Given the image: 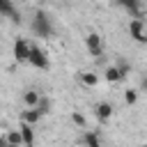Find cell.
<instances>
[{
	"label": "cell",
	"instance_id": "cell-1",
	"mask_svg": "<svg viewBox=\"0 0 147 147\" xmlns=\"http://www.w3.org/2000/svg\"><path fill=\"white\" fill-rule=\"evenodd\" d=\"M32 30H34V34L37 37H51V32H53V25H51V18L39 9L37 14H34V21H32Z\"/></svg>",
	"mask_w": 147,
	"mask_h": 147
},
{
	"label": "cell",
	"instance_id": "cell-2",
	"mask_svg": "<svg viewBox=\"0 0 147 147\" xmlns=\"http://www.w3.org/2000/svg\"><path fill=\"white\" fill-rule=\"evenodd\" d=\"M129 37L133 41H138V44H147V25H145V21L140 16L129 21Z\"/></svg>",
	"mask_w": 147,
	"mask_h": 147
},
{
	"label": "cell",
	"instance_id": "cell-3",
	"mask_svg": "<svg viewBox=\"0 0 147 147\" xmlns=\"http://www.w3.org/2000/svg\"><path fill=\"white\" fill-rule=\"evenodd\" d=\"M30 53H32V44H28L25 39H16L14 41V57L18 62H28L30 60Z\"/></svg>",
	"mask_w": 147,
	"mask_h": 147
},
{
	"label": "cell",
	"instance_id": "cell-4",
	"mask_svg": "<svg viewBox=\"0 0 147 147\" xmlns=\"http://www.w3.org/2000/svg\"><path fill=\"white\" fill-rule=\"evenodd\" d=\"M34 69H48V57H46V53L39 48V46H32V53H30V60H28Z\"/></svg>",
	"mask_w": 147,
	"mask_h": 147
},
{
	"label": "cell",
	"instance_id": "cell-5",
	"mask_svg": "<svg viewBox=\"0 0 147 147\" xmlns=\"http://www.w3.org/2000/svg\"><path fill=\"white\" fill-rule=\"evenodd\" d=\"M85 46H87L90 55H94V57H101V51H103V46H101V37H99L96 32H90V34L85 37Z\"/></svg>",
	"mask_w": 147,
	"mask_h": 147
},
{
	"label": "cell",
	"instance_id": "cell-6",
	"mask_svg": "<svg viewBox=\"0 0 147 147\" xmlns=\"http://www.w3.org/2000/svg\"><path fill=\"white\" fill-rule=\"evenodd\" d=\"M0 14L5 18H11L14 23H21V14L14 7V0H0Z\"/></svg>",
	"mask_w": 147,
	"mask_h": 147
},
{
	"label": "cell",
	"instance_id": "cell-7",
	"mask_svg": "<svg viewBox=\"0 0 147 147\" xmlns=\"http://www.w3.org/2000/svg\"><path fill=\"white\" fill-rule=\"evenodd\" d=\"M94 115L99 117V122H108V119L113 117V106H110L108 101H99V103L94 106Z\"/></svg>",
	"mask_w": 147,
	"mask_h": 147
},
{
	"label": "cell",
	"instance_id": "cell-8",
	"mask_svg": "<svg viewBox=\"0 0 147 147\" xmlns=\"http://www.w3.org/2000/svg\"><path fill=\"white\" fill-rule=\"evenodd\" d=\"M41 117H44V113H41L39 108H25V110L21 113V122H25V124H32V126H34V124H37Z\"/></svg>",
	"mask_w": 147,
	"mask_h": 147
},
{
	"label": "cell",
	"instance_id": "cell-9",
	"mask_svg": "<svg viewBox=\"0 0 147 147\" xmlns=\"http://www.w3.org/2000/svg\"><path fill=\"white\" fill-rule=\"evenodd\" d=\"M39 101H41V92H37V90H25V92H23V103H25V108H37Z\"/></svg>",
	"mask_w": 147,
	"mask_h": 147
},
{
	"label": "cell",
	"instance_id": "cell-10",
	"mask_svg": "<svg viewBox=\"0 0 147 147\" xmlns=\"http://www.w3.org/2000/svg\"><path fill=\"white\" fill-rule=\"evenodd\" d=\"M18 129H21V136H23L25 147H32V145H34V126H32V124L21 122V124H18Z\"/></svg>",
	"mask_w": 147,
	"mask_h": 147
},
{
	"label": "cell",
	"instance_id": "cell-11",
	"mask_svg": "<svg viewBox=\"0 0 147 147\" xmlns=\"http://www.w3.org/2000/svg\"><path fill=\"white\" fill-rule=\"evenodd\" d=\"M119 7H124L133 18H138V11H140V0H115Z\"/></svg>",
	"mask_w": 147,
	"mask_h": 147
},
{
	"label": "cell",
	"instance_id": "cell-12",
	"mask_svg": "<svg viewBox=\"0 0 147 147\" xmlns=\"http://www.w3.org/2000/svg\"><path fill=\"white\" fill-rule=\"evenodd\" d=\"M5 133H7V138H9V142L14 147H25L23 136H21V129H11V131H5Z\"/></svg>",
	"mask_w": 147,
	"mask_h": 147
},
{
	"label": "cell",
	"instance_id": "cell-13",
	"mask_svg": "<svg viewBox=\"0 0 147 147\" xmlns=\"http://www.w3.org/2000/svg\"><path fill=\"white\" fill-rule=\"evenodd\" d=\"M83 145H85V147H101L99 133H94V131H85V136H83Z\"/></svg>",
	"mask_w": 147,
	"mask_h": 147
},
{
	"label": "cell",
	"instance_id": "cell-14",
	"mask_svg": "<svg viewBox=\"0 0 147 147\" xmlns=\"http://www.w3.org/2000/svg\"><path fill=\"white\" fill-rule=\"evenodd\" d=\"M106 80H108V83H119V80H122V74H119L117 64H113V67L106 69Z\"/></svg>",
	"mask_w": 147,
	"mask_h": 147
},
{
	"label": "cell",
	"instance_id": "cell-15",
	"mask_svg": "<svg viewBox=\"0 0 147 147\" xmlns=\"http://www.w3.org/2000/svg\"><path fill=\"white\" fill-rule=\"evenodd\" d=\"M80 83L87 85V87H94V85L99 83V78H96V74H92V71H83V74H80Z\"/></svg>",
	"mask_w": 147,
	"mask_h": 147
},
{
	"label": "cell",
	"instance_id": "cell-16",
	"mask_svg": "<svg viewBox=\"0 0 147 147\" xmlns=\"http://www.w3.org/2000/svg\"><path fill=\"white\" fill-rule=\"evenodd\" d=\"M124 101H126L129 106H133V103L138 101V90H126V92H124Z\"/></svg>",
	"mask_w": 147,
	"mask_h": 147
},
{
	"label": "cell",
	"instance_id": "cell-17",
	"mask_svg": "<svg viewBox=\"0 0 147 147\" xmlns=\"http://www.w3.org/2000/svg\"><path fill=\"white\" fill-rule=\"evenodd\" d=\"M71 122H74L76 126H80V129L87 124V122H85V117H83V113H78V110H74V113H71Z\"/></svg>",
	"mask_w": 147,
	"mask_h": 147
},
{
	"label": "cell",
	"instance_id": "cell-18",
	"mask_svg": "<svg viewBox=\"0 0 147 147\" xmlns=\"http://www.w3.org/2000/svg\"><path fill=\"white\" fill-rule=\"evenodd\" d=\"M117 69H119L122 78H126V76H129V71H131V64H129L126 60H119V62H117Z\"/></svg>",
	"mask_w": 147,
	"mask_h": 147
},
{
	"label": "cell",
	"instance_id": "cell-19",
	"mask_svg": "<svg viewBox=\"0 0 147 147\" xmlns=\"http://www.w3.org/2000/svg\"><path fill=\"white\" fill-rule=\"evenodd\" d=\"M37 108H39V110H41V113L46 115V113L51 110V101H48L46 96H41V101H39V106H37Z\"/></svg>",
	"mask_w": 147,
	"mask_h": 147
},
{
	"label": "cell",
	"instance_id": "cell-20",
	"mask_svg": "<svg viewBox=\"0 0 147 147\" xmlns=\"http://www.w3.org/2000/svg\"><path fill=\"white\" fill-rule=\"evenodd\" d=\"M142 90H147V76L142 78Z\"/></svg>",
	"mask_w": 147,
	"mask_h": 147
},
{
	"label": "cell",
	"instance_id": "cell-21",
	"mask_svg": "<svg viewBox=\"0 0 147 147\" xmlns=\"http://www.w3.org/2000/svg\"><path fill=\"white\" fill-rule=\"evenodd\" d=\"M140 147H147V142H145V145H140Z\"/></svg>",
	"mask_w": 147,
	"mask_h": 147
},
{
	"label": "cell",
	"instance_id": "cell-22",
	"mask_svg": "<svg viewBox=\"0 0 147 147\" xmlns=\"http://www.w3.org/2000/svg\"><path fill=\"white\" fill-rule=\"evenodd\" d=\"M18 2H21V0H18Z\"/></svg>",
	"mask_w": 147,
	"mask_h": 147
},
{
	"label": "cell",
	"instance_id": "cell-23",
	"mask_svg": "<svg viewBox=\"0 0 147 147\" xmlns=\"http://www.w3.org/2000/svg\"><path fill=\"white\" fill-rule=\"evenodd\" d=\"M11 147H14V145H11Z\"/></svg>",
	"mask_w": 147,
	"mask_h": 147
}]
</instances>
